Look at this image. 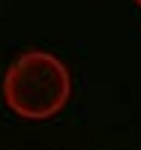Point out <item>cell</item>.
<instances>
[{"label": "cell", "instance_id": "obj_1", "mask_svg": "<svg viewBox=\"0 0 141 150\" xmlns=\"http://www.w3.org/2000/svg\"><path fill=\"white\" fill-rule=\"evenodd\" d=\"M72 78L63 60L51 51H24L3 75V99L18 117L48 120L66 108Z\"/></svg>", "mask_w": 141, "mask_h": 150}, {"label": "cell", "instance_id": "obj_2", "mask_svg": "<svg viewBox=\"0 0 141 150\" xmlns=\"http://www.w3.org/2000/svg\"><path fill=\"white\" fill-rule=\"evenodd\" d=\"M135 3H138V9H141V0H135Z\"/></svg>", "mask_w": 141, "mask_h": 150}]
</instances>
